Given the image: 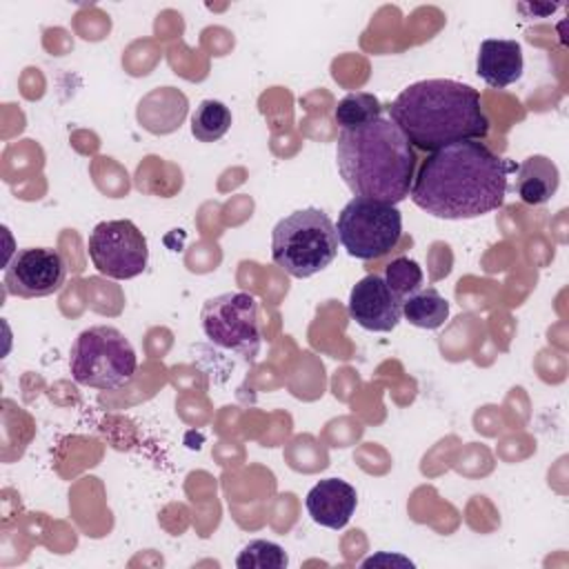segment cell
<instances>
[{"label": "cell", "mask_w": 569, "mask_h": 569, "mask_svg": "<svg viewBox=\"0 0 569 569\" xmlns=\"http://www.w3.org/2000/svg\"><path fill=\"white\" fill-rule=\"evenodd\" d=\"M287 565L284 549L271 540H251L236 558L238 569H284Z\"/></svg>", "instance_id": "obj_17"}, {"label": "cell", "mask_w": 569, "mask_h": 569, "mask_svg": "<svg viewBox=\"0 0 569 569\" xmlns=\"http://www.w3.org/2000/svg\"><path fill=\"white\" fill-rule=\"evenodd\" d=\"M402 316L413 327L438 329L449 318V302L438 289L420 287L402 300Z\"/></svg>", "instance_id": "obj_14"}, {"label": "cell", "mask_w": 569, "mask_h": 569, "mask_svg": "<svg viewBox=\"0 0 569 569\" xmlns=\"http://www.w3.org/2000/svg\"><path fill=\"white\" fill-rule=\"evenodd\" d=\"M380 116H382L380 100L367 91L347 93L342 100H338V104L333 109V120L340 127V131L362 127Z\"/></svg>", "instance_id": "obj_15"}, {"label": "cell", "mask_w": 569, "mask_h": 569, "mask_svg": "<svg viewBox=\"0 0 569 569\" xmlns=\"http://www.w3.org/2000/svg\"><path fill=\"white\" fill-rule=\"evenodd\" d=\"M338 244L331 218L307 207L278 220L271 231V260L293 278H311L333 262Z\"/></svg>", "instance_id": "obj_4"}, {"label": "cell", "mask_w": 569, "mask_h": 569, "mask_svg": "<svg viewBox=\"0 0 569 569\" xmlns=\"http://www.w3.org/2000/svg\"><path fill=\"white\" fill-rule=\"evenodd\" d=\"M338 242L351 258L373 260L389 253L402 236V213L396 204L351 198L336 222Z\"/></svg>", "instance_id": "obj_6"}, {"label": "cell", "mask_w": 569, "mask_h": 569, "mask_svg": "<svg viewBox=\"0 0 569 569\" xmlns=\"http://www.w3.org/2000/svg\"><path fill=\"white\" fill-rule=\"evenodd\" d=\"M385 282L389 284V289L405 300L407 296H411L413 291H418L422 287V269L416 260L407 258V256H398L393 258L387 269H385Z\"/></svg>", "instance_id": "obj_18"}, {"label": "cell", "mask_w": 569, "mask_h": 569, "mask_svg": "<svg viewBox=\"0 0 569 569\" xmlns=\"http://www.w3.org/2000/svg\"><path fill=\"white\" fill-rule=\"evenodd\" d=\"M358 505L356 489L340 478H325L313 485L305 498L311 520L327 529H342Z\"/></svg>", "instance_id": "obj_11"}, {"label": "cell", "mask_w": 569, "mask_h": 569, "mask_svg": "<svg viewBox=\"0 0 569 569\" xmlns=\"http://www.w3.org/2000/svg\"><path fill=\"white\" fill-rule=\"evenodd\" d=\"M207 340L224 351L253 360L262 345L258 300L247 291H227L209 298L200 309Z\"/></svg>", "instance_id": "obj_7"}, {"label": "cell", "mask_w": 569, "mask_h": 569, "mask_svg": "<svg viewBox=\"0 0 569 569\" xmlns=\"http://www.w3.org/2000/svg\"><path fill=\"white\" fill-rule=\"evenodd\" d=\"M231 127V111L220 100H202L191 116V133L200 142L220 140Z\"/></svg>", "instance_id": "obj_16"}, {"label": "cell", "mask_w": 569, "mask_h": 569, "mask_svg": "<svg viewBox=\"0 0 569 569\" xmlns=\"http://www.w3.org/2000/svg\"><path fill=\"white\" fill-rule=\"evenodd\" d=\"M516 164L480 140H462L427 153L413 176L411 202L442 220H469L505 204Z\"/></svg>", "instance_id": "obj_1"}, {"label": "cell", "mask_w": 569, "mask_h": 569, "mask_svg": "<svg viewBox=\"0 0 569 569\" xmlns=\"http://www.w3.org/2000/svg\"><path fill=\"white\" fill-rule=\"evenodd\" d=\"M67 262L60 251L49 247L18 249L4 267V287L18 298H44L62 289Z\"/></svg>", "instance_id": "obj_9"}, {"label": "cell", "mask_w": 569, "mask_h": 569, "mask_svg": "<svg viewBox=\"0 0 569 569\" xmlns=\"http://www.w3.org/2000/svg\"><path fill=\"white\" fill-rule=\"evenodd\" d=\"M513 171V191L527 204H545L558 191L560 171L547 156H529Z\"/></svg>", "instance_id": "obj_13"}, {"label": "cell", "mask_w": 569, "mask_h": 569, "mask_svg": "<svg viewBox=\"0 0 569 569\" xmlns=\"http://www.w3.org/2000/svg\"><path fill=\"white\" fill-rule=\"evenodd\" d=\"M351 320L367 331H393L402 318V300L389 289L382 276L369 273L360 278L349 293L347 302Z\"/></svg>", "instance_id": "obj_10"}, {"label": "cell", "mask_w": 569, "mask_h": 569, "mask_svg": "<svg viewBox=\"0 0 569 569\" xmlns=\"http://www.w3.org/2000/svg\"><path fill=\"white\" fill-rule=\"evenodd\" d=\"M336 164L353 196L398 204L413 184L416 149L382 113L362 127L338 133Z\"/></svg>", "instance_id": "obj_3"}, {"label": "cell", "mask_w": 569, "mask_h": 569, "mask_svg": "<svg viewBox=\"0 0 569 569\" xmlns=\"http://www.w3.org/2000/svg\"><path fill=\"white\" fill-rule=\"evenodd\" d=\"M387 116L413 149L427 153L462 140H482L489 133L480 93L471 84L449 78L405 87L387 107Z\"/></svg>", "instance_id": "obj_2"}, {"label": "cell", "mask_w": 569, "mask_h": 569, "mask_svg": "<svg viewBox=\"0 0 569 569\" xmlns=\"http://www.w3.org/2000/svg\"><path fill=\"white\" fill-rule=\"evenodd\" d=\"M522 47L518 40L487 38L480 42L476 73L493 89H502L522 76Z\"/></svg>", "instance_id": "obj_12"}, {"label": "cell", "mask_w": 569, "mask_h": 569, "mask_svg": "<svg viewBox=\"0 0 569 569\" xmlns=\"http://www.w3.org/2000/svg\"><path fill=\"white\" fill-rule=\"evenodd\" d=\"M138 369V356L124 333L109 325H96L73 340L69 351L71 378L82 387L120 389Z\"/></svg>", "instance_id": "obj_5"}, {"label": "cell", "mask_w": 569, "mask_h": 569, "mask_svg": "<svg viewBox=\"0 0 569 569\" xmlns=\"http://www.w3.org/2000/svg\"><path fill=\"white\" fill-rule=\"evenodd\" d=\"M93 267L113 280H129L147 269V238L131 220H104L87 240Z\"/></svg>", "instance_id": "obj_8"}]
</instances>
